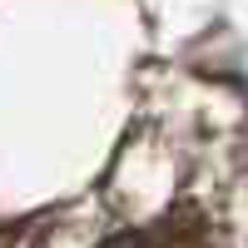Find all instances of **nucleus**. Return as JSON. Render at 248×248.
Segmentation results:
<instances>
[{
	"label": "nucleus",
	"mask_w": 248,
	"mask_h": 248,
	"mask_svg": "<svg viewBox=\"0 0 248 248\" xmlns=\"http://www.w3.org/2000/svg\"><path fill=\"white\" fill-rule=\"evenodd\" d=\"M105 248H154V243L144 238V233H119V238H109Z\"/></svg>",
	"instance_id": "obj_1"
}]
</instances>
